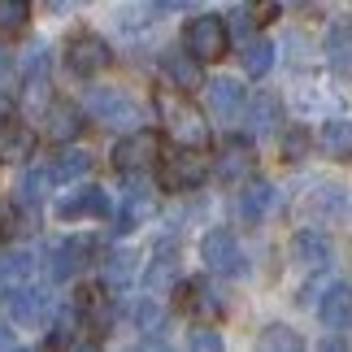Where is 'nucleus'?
<instances>
[{
  "label": "nucleus",
  "instance_id": "nucleus-1",
  "mask_svg": "<svg viewBox=\"0 0 352 352\" xmlns=\"http://www.w3.org/2000/svg\"><path fill=\"white\" fill-rule=\"evenodd\" d=\"M226 22L218 18V13H200V18H192L183 26V48L192 61H218L226 57Z\"/></svg>",
  "mask_w": 352,
  "mask_h": 352
},
{
  "label": "nucleus",
  "instance_id": "nucleus-2",
  "mask_svg": "<svg viewBox=\"0 0 352 352\" xmlns=\"http://www.w3.org/2000/svg\"><path fill=\"white\" fill-rule=\"evenodd\" d=\"M200 256H205V265L213 270V274H231V278L248 274V256H243L239 239L226 231V226H218V231H209L205 239H200Z\"/></svg>",
  "mask_w": 352,
  "mask_h": 352
},
{
  "label": "nucleus",
  "instance_id": "nucleus-3",
  "mask_svg": "<svg viewBox=\"0 0 352 352\" xmlns=\"http://www.w3.org/2000/svg\"><path fill=\"white\" fill-rule=\"evenodd\" d=\"M161 118H166V131L170 140H179V148H205L209 140V126L196 118V109H187V104L179 96H161Z\"/></svg>",
  "mask_w": 352,
  "mask_h": 352
},
{
  "label": "nucleus",
  "instance_id": "nucleus-4",
  "mask_svg": "<svg viewBox=\"0 0 352 352\" xmlns=\"http://www.w3.org/2000/svg\"><path fill=\"white\" fill-rule=\"evenodd\" d=\"M205 170L209 166L196 148H179V153H170L161 161V187H166V192H192V187H200Z\"/></svg>",
  "mask_w": 352,
  "mask_h": 352
},
{
  "label": "nucleus",
  "instance_id": "nucleus-5",
  "mask_svg": "<svg viewBox=\"0 0 352 352\" xmlns=\"http://www.w3.org/2000/svg\"><path fill=\"white\" fill-rule=\"evenodd\" d=\"M157 157H161L157 131H135V135H126V140H118V148H113V166L122 174H140V170L153 166Z\"/></svg>",
  "mask_w": 352,
  "mask_h": 352
},
{
  "label": "nucleus",
  "instance_id": "nucleus-6",
  "mask_svg": "<svg viewBox=\"0 0 352 352\" xmlns=\"http://www.w3.org/2000/svg\"><path fill=\"white\" fill-rule=\"evenodd\" d=\"M109 61H113V52H109V44H104L100 35H74L70 44H65V65H70L78 78L100 74Z\"/></svg>",
  "mask_w": 352,
  "mask_h": 352
},
{
  "label": "nucleus",
  "instance_id": "nucleus-7",
  "mask_svg": "<svg viewBox=\"0 0 352 352\" xmlns=\"http://www.w3.org/2000/svg\"><path fill=\"white\" fill-rule=\"evenodd\" d=\"M87 109L96 113L100 122H135V118H140L135 100L122 87H87Z\"/></svg>",
  "mask_w": 352,
  "mask_h": 352
},
{
  "label": "nucleus",
  "instance_id": "nucleus-8",
  "mask_svg": "<svg viewBox=\"0 0 352 352\" xmlns=\"http://www.w3.org/2000/svg\"><path fill=\"white\" fill-rule=\"evenodd\" d=\"M9 300V318L18 322V327H44L48 322V292L44 287H22V292H13V296H5Z\"/></svg>",
  "mask_w": 352,
  "mask_h": 352
},
{
  "label": "nucleus",
  "instance_id": "nucleus-9",
  "mask_svg": "<svg viewBox=\"0 0 352 352\" xmlns=\"http://www.w3.org/2000/svg\"><path fill=\"white\" fill-rule=\"evenodd\" d=\"M31 157H35V131L26 122H0V161L26 166Z\"/></svg>",
  "mask_w": 352,
  "mask_h": 352
},
{
  "label": "nucleus",
  "instance_id": "nucleus-10",
  "mask_svg": "<svg viewBox=\"0 0 352 352\" xmlns=\"http://www.w3.org/2000/svg\"><path fill=\"white\" fill-rule=\"evenodd\" d=\"M205 91H209V113L222 118V122H235L243 113V104H248V91L235 78H213Z\"/></svg>",
  "mask_w": 352,
  "mask_h": 352
},
{
  "label": "nucleus",
  "instance_id": "nucleus-11",
  "mask_svg": "<svg viewBox=\"0 0 352 352\" xmlns=\"http://www.w3.org/2000/svg\"><path fill=\"white\" fill-rule=\"evenodd\" d=\"M318 318L327 331H348L352 327V287L348 283H331L327 296H322L318 305Z\"/></svg>",
  "mask_w": 352,
  "mask_h": 352
},
{
  "label": "nucleus",
  "instance_id": "nucleus-12",
  "mask_svg": "<svg viewBox=\"0 0 352 352\" xmlns=\"http://www.w3.org/2000/svg\"><path fill=\"white\" fill-rule=\"evenodd\" d=\"M44 122H48V135L57 144H70V140H78V131H83V113H78V104H70V100H52L44 109Z\"/></svg>",
  "mask_w": 352,
  "mask_h": 352
},
{
  "label": "nucleus",
  "instance_id": "nucleus-13",
  "mask_svg": "<svg viewBox=\"0 0 352 352\" xmlns=\"http://www.w3.org/2000/svg\"><path fill=\"white\" fill-rule=\"evenodd\" d=\"M109 213V196L100 192V187H83L78 196H65L57 205V218L74 222V218H104Z\"/></svg>",
  "mask_w": 352,
  "mask_h": 352
},
{
  "label": "nucleus",
  "instance_id": "nucleus-14",
  "mask_svg": "<svg viewBox=\"0 0 352 352\" xmlns=\"http://www.w3.org/2000/svg\"><path fill=\"white\" fill-rule=\"evenodd\" d=\"M31 274H35L31 252H5L0 256V296H13V292L31 287Z\"/></svg>",
  "mask_w": 352,
  "mask_h": 352
},
{
  "label": "nucleus",
  "instance_id": "nucleus-15",
  "mask_svg": "<svg viewBox=\"0 0 352 352\" xmlns=\"http://www.w3.org/2000/svg\"><path fill=\"white\" fill-rule=\"evenodd\" d=\"M292 256H296L300 270H327L331 265V243H327V235H318V231H300L292 239Z\"/></svg>",
  "mask_w": 352,
  "mask_h": 352
},
{
  "label": "nucleus",
  "instance_id": "nucleus-16",
  "mask_svg": "<svg viewBox=\"0 0 352 352\" xmlns=\"http://www.w3.org/2000/svg\"><path fill=\"white\" fill-rule=\"evenodd\" d=\"M256 166V157H252V144L248 140H231L222 148V157H218V179L222 183H239L243 174H252Z\"/></svg>",
  "mask_w": 352,
  "mask_h": 352
},
{
  "label": "nucleus",
  "instance_id": "nucleus-17",
  "mask_svg": "<svg viewBox=\"0 0 352 352\" xmlns=\"http://www.w3.org/2000/svg\"><path fill=\"white\" fill-rule=\"evenodd\" d=\"M318 144H322V153H327V157L348 161V157H352V122H348V118H331V122H322Z\"/></svg>",
  "mask_w": 352,
  "mask_h": 352
},
{
  "label": "nucleus",
  "instance_id": "nucleus-18",
  "mask_svg": "<svg viewBox=\"0 0 352 352\" xmlns=\"http://www.w3.org/2000/svg\"><path fill=\"white\" fill-rule=\"evenodd\" d=\"M87 252H91L87 239H65V243H57V248H52V261H48V274L57 278V283H65L78 265H83Z\"/></svg>",
  "mask_w": 352,
  "mask_h": 352
},
{
  "label": "nucleus",
  "instance_id": "nucleus-19",
  "mask_svg": "<svg viewBox=\"0 0 352 352\" xmlns=\"http://www.w3.org/2000/svg\"><path fill=\"white\" fill-rule=\"evenodd\" d=\"M161 70H166V78L174 87H183V91H192V87H200V61H192L187 52H179V48H170L166 57H161Z\"/></svg>",
  "mask_w": 352,
  "mask_h": 352
},
{
  "label": "nucleus",
  "instance_id": "nucleus-20",
  "mask_svg": "<svg viewBox=\"0 0 352 352\" xmlns=\"http://www.w3.org/2000/svg\"><path fill=\"white\" fill-rule=\"evenodd\" d=\"M270 205H274V187H270L265 179H252V183L239 192V218H243V222H261Z\"/></svg>",
  "mask_w": 352,
  "mask_h": 352
},
{
  "label": "nucleus",
  "instance_id": "nucleus-21",
  "mask_svg": "<svg viewBox=\"0 0 352 352\" xmlns=\"http://www.w3.org/2000/svg\"><path fill=\"white\" fill-rule=\"evenodd\" d=\"M148 209H153V196H148V187L135 179L131 192H126V205H122V213H118V231H122V235L135 231V226L148 218Z\"/></svg>",
  "mask_w": 352,
  "mask_h": 352
},
{
  "label": "nucleus",
  "instance_id": "nucleus-22",
  "mask_svg": "<svg viewBox=\"0 0 352 352\" xmlns=\"http://www.w3.org/2000/svg\"><path fill=\"white\" fill-rule=\"evenodd\" d=\"M87 170H91V157H87V153H78V148H65V153L52 157V166H48V183H74V179H83Z\"/></svg>",
  "mask_w": 352,
  "mask_h": 352
},
{
  "label": "nucleus",
  "instance_id": "nucleus-23",
  "mask_svg": "<svg viewBox=\"0 0 352 352\" xmlns=\"http://www.w3.org/2000/svg\"><path fill=\"white\" fill-rule=\"evenodd\" d=\"M256 352H305L300 335L292 327H283V322H270V327L256 335Z\"/></svg>",
  "mask_w": 352,
  "mask_h": 352
},
{
  "label": "nucleus",
  "instance_id": "nucleus-24",
  "mask_svg": "<svg viewBox=\"0 0 352 352\" xmlns=\"http://www.w3.org/2000/svg\"><path fill=\"white\" fill-rule=\"evenodd\" d=\"M239 61H243V74L265 78L270 65H274V44H270V39H248L243 52H239Z\"/></svg>",
  "mask_w": 352,
  "mask_h": 352
},
{
  "label": "nucleus",
  "instance_id": "nucleus-25",
  "mask_svg": "<svg viewBox=\"0 0 352 352\" xmlns=\"http://www.w3.org/2000/svg\"><path fill=\"white\" fill-rule=\"evenodd\" d=\"M327 48H331V65H335V70H340V74H352V26H348V22L331 26Z\"/></svg>",
  "mask_w": 352,
  "mask_h": 352
},
{
  "label": "nucleus",
  "instance_id": "nucleus-26",
  "mask_svg": "<svg viewBox=\"0 0 352 352\" xmlns=\"http://www.w3.org/2000/svg\"><path fill=\"white\" fill-rule=\"evenodd\" d=\"M31 22V0H0V39L22 35Z\"/></svg>",
  "mask_w": 352,
  "mask_h": 352
},
{
  "label": "nucleus",
  "instance_id": "nucleus-27",
  "mask_svg": "<svg viewBox=\"0 0 352 352\" xmlns=\"http://www.w3.org/2000/svg\"><path fill=\"white\" fill-rule=\"evenodd\" d=\"M174 278H179V256H174V248H166V252H157V261H153V265H148L144 283H148L153 292H166Z\"/></svg>",
  "mask_w": 352,
  "mask_h": 352
},
{
  "label": "nucleus",
  "instance_id": "nucleus-28",
  "mask_svg": "<svg viewBox=\"0 0 352 352\" xmlns=\"http://www.w3.org/2000/svg\"><path fill=\"white\" fill-rule=\"evenodd\" d=\"M131 278H135V252H113L109 261H104V283H109L113 292H122Z\"/></svg>",
  "mask_w": 352,
  "mask_h": 352
},
{
  "label": "nucleus",
  "instance_id": "nucleus-29",
  "mask_svg": "<svg viewBox=\"0 0 352 352\" xmlns=\"http://www.w3.org/2000/svg\"><path fill=\"white\" fill-rule=\"evenodd\" d=\"M187 296H192V314H200V318H222V296L213 292L209 283H192Z\"/></svg>",
  "mask_w": 352,
  "mask_h": 352
},
{
  "label": "nucleus",
  "instance_id": "nucleus-30",
  "mask_svg": "<svg viewBox=\"0 0 352 352\" xmlns=\"http://www.w3.org/2000/svg\"><path fill=\"white\" fill-rule=\"evenodd\" d=\"M248 118H252L256 131H274V126H278V100H274V96H256Z\"/></svg>",
  "mask_w": 352,
  "mask_h": 352
},
{
  "label": "nucleus",
  "instance_id": "nucleus-31",
  "mask_svg": "<svg viewBox=\"0 0 352 352\" xmlns=\"http://www.w3.org/2000/svg\"><path fill=\"white\" fill-rule=\"evenodd\" d=\"M187 352H226V344H222V335H218V331L196 327L192 335H187Z\"/></svg>",
  "mask_w": 352,
  "mask_h": 352
},
{
  "label": "nucleus",
  "instance_id": "nucleus-32",
  "mask_svg": "<svg viewBox=\"0 0 352 352\" xmlns=\"http://www.w3.org/2000/svg\"><path fill=\"white\" fill-rule=\"evenodd\" d=\"M135 322H140V331H161V327H166V318H161V305H157V300H140V309H135Z\"/></svg>",
  "mask_w": 352,
  "mask_h": 352
},
{
  "label": "nucleus",
  "instance_id": "nucleus-33",
  "mask_svg": "<svg viewBox=\"0 0 352 352\" xmlns=\"http://www.w3.org/2000/svg\"><path fill=\"white\" fill-rule=\"evenodd\" d=\"M44 187H48V174H26V179L18 183V200L22 205H35V200L44 196Z\"/></svg>",
  "mask_w": 352,
  "mask_h": 352
},
{
  "label": "nucleus",
  "instance_id": "nucleus-34",
  "mask_svg": "<svg viewBox=\"0 0 352 352\" xmlns=\"http://www.w3.org/2000/svg\"><path fill=\"white\" fill-rule=\"evenodd\" d=\"M305 148H309V135L305 131H287V135H283V157H287V161H300Z\"/></svg>",
  "mask_w": 352,
  "mask_h": 352
},
{
  "label": "nucleus",
  "instance_id": "nucleus-35",
  "mask_svg": "<svg viewBox=\"0 0 352 352\" xmlns=\"http://www.w3.org/2000/svg\"><path fill=\"white\" fill-rule=\"evenodd\" d=\"M248 13H252L256 26H265V22L278 18V0H248Z\"/></svg>",
  "mask_w": 352,
  "mask_h": 352
},
{
  "label": "nucleus",
  "instance_id": "nucleus-36",
  "mask_svg": "<svg viewBox=\"0 0 352 352\" xmlns=\"http://www.w3.org/2000/svg\"><path fill=\"white\" fill-rule=\"evenodd\" d=\"M252 26H256V22H252V13H248V5H239V9L231 13V35H235V39H243V35L252 31Z\"/></svg>",
  "mask_w": 352,
  "mask_h": 352
},
{
  "label": "nucleus",
  "instance_id": "nucleus-37",
  "mask_svg": "<svg viewBox=\"0 0 352 352\" xmlns=\"http://www.w3.org/2000/svg\"><path fill=\"white\" fill-rule=\"evenodd\" d=\"M157 9H166V13H183V9H196L200 0H153Z\"/></svg>",
  "mask_w": 352,
  "mask_h": 352
},
{
  "label": "nucleus",
  "instance_id": "nucleus-38",
  "mask_svg": "<svg viewBox=\"0 0 352 352\" xmlns=\"http://www.w3.org/2000/svg\"><path fill=\"white\" fill-rule=\"evenodd\" d=\"M144 9H122V26H144Z\"/></svg>",
  "mask_w": 352,
  "mask_h": 352
},
{
  "label": "nucleus",
  "instance_id": "nucleus-39",
  "mask_svg": "<svg viewBox=\"0 0 352 352\" xmlns=\"http://www.w3.org/2000/svg\"><path fill=\"white\" fill-rule=\"evenodd\" d=\"M0 352H13V331L0 327Z\"/></svg>",
  "mask_w": 352,
  "mask_h": 352
},
{
  "label": "nucleus",
  "instance_id": "nucleus-40",
  "mask_svg": "<svg viewBox=\"0 0 352 352\" xmlns=\"http://www.w3.org/2000/svg\"><path fill=\"white\" fill-rule=\"evenodd\" d=\"M74 352H100V344H74Z\"/></svg>",
  "mask_w": 352,
  "mask_h": 352
},
{
  "label": "nucleus",
  "instance_id": "nucleus-41",
  "mask_svg": "<svg viewBox=\"0 0 352 352\" xmlns=\"http://www.w3.org/2000/svg\"><path fill=\"white\" fill-rule=\"evenodd\" d=\"M5 70H9V52L0 48V74H5Z\"/></svg>",
  "mask_w": 352,
  "mask_h": 352
},
{
  "label": "nucleus",
  "instance_id": "nucleus-42",
  "mask_svg": "<svg viewBox=\"0 0 352 352\" xmlns=\"http://www.w3.org/2000/svg\"><path fill=\"white\" fill-rule=\"evenodd\" d=\"M144 352H170V348H166V344H157V340H153V344H148Z\"/></svg>",
  "mask_w": 352,
  "mask_h": 352
},
{
  "label": "nucleus",
  "instance_id": "nucleus-43",
  "mask_svg": "<svg viewBox=\"0 0 352 352\" xmlns=\"http://www.w3.org/2000/svg\"><path fill=\"white\" fill-rule=\"evenodd\" d=\"M65 5H78V0H52V9H65Z\"/></svg>",
  "mask_w": 352,
  "mask_h": 352
},
{
  "label": "nucleus",
  "instance_id": "nucleus-44",
  "mask_svg": "<svg viewBox=\"0 0 352 352\" xmlns=\"http://www.w3.org/2000/svg\"><path fill=\"white\" fill-rule=\"evenodd\" d=\"M18 352H26V348H18Z\"/></svg>",
  "mask_w": 352,
  "mask_h": 352
}]
</instances>
